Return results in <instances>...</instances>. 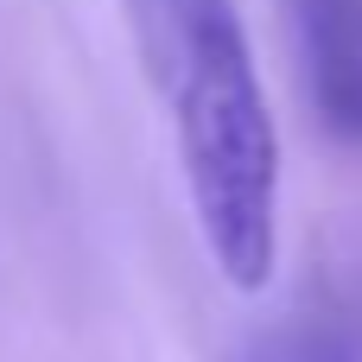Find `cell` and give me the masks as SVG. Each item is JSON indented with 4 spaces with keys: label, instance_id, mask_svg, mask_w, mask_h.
I'll use <instances>...</instances> for the list:
<instances>
[{
    "label": "cell",
    "instance_id": "6da1fadb",
    "mask_svg": "<svg viewBox=\"0 0 362 362\" xmlns=\"http://www.w3.org/2000/svg\"><path fill=\"white\" fill-rule=\"evenodd\" d=\"M140 64L165 102L178 172L216 274L261 293L280 261V134L235 0H127Z\"/></svg>",
    "mask_w": 362,
    "mask_h": 362
},
{
    "label": "cell",
    "instance_id": "7a4b0ae2",
    "mask_svg": "<svg viewBox=\"0 0 362 362\" xmlns=\"http://www.w3.org/2000/svg\"><path fill=\"white\" fill-rule=\"evenodd\" d=\"M318 121L362 146V0H286Z\"/></svg>",
    "mask_w": 362,
    "mask_h": 362
},
{
    "label": "cell",
    "instance_id": "3957f363",
    "mask_svg": "<svg viewBox=\"0 0 362 362\" xmlns=\"http://www.w3.org/2000/svg\"><path fill=\"white\" fill-rule=\"evenodd\" d=\"M242 362H344V350H337V337H331L325 312H318V305H305L299 318H286L280 331H267V337H261Z\"/></svg>",
    "mask_w": 362,
    "mask_h": 362
},
{
    "label": "cell",
    "instance_id": "277c9868",
    "mask_svg": "<svg viewBox=\"0 0 362 362\" xmlns=\"http://www.w3.org/2000/svg\"><path fill=\"white\" fill-rule=\"evenodd\" d=\"M312 305L325 312V325H331V337H337L344 362H362V261L350 267V274H337L331 286H318Z\"/></svg>",
    "mask_w": 362,
    "mask_h": 362
}]
</instances>
